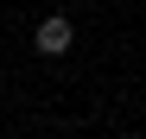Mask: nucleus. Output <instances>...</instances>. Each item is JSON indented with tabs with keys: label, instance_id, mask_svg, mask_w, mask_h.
<instances>
[{
	"label": "nucleus",
	"instance_id": "nucleus-1",
	"mask_svg": "<svg viewBox=\"0 0 146 139\" xmlns=\"http://www.w3.org/2000/svg\"><path fill=\"white\" fill-rule=\"evenodd\" d=\"M70 38H76V32H70V19H44V26H32V51H38V57H64Z\"/></svg>",
	"mask_w": 146,
	"mask_h": 139
}]
</instances>
